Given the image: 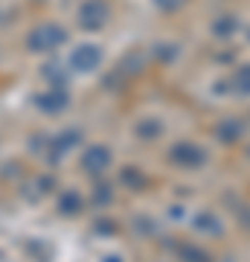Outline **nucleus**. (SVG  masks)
Wrapping results in <instances>:
<instances>
[{"mask_svg": "<svg viewBox=\"0 0 250 262\" xmlns=\"http://www.w3.org/2000/svg\"><path fill=\"white\" fill-rule=\"evenodd\" d=\"M175 160H180V163H189V166H198V163H204V151L198 149V146H189V143H184V146H175V155H172Z\"/></svg>", "mask_w": 250, "mask_h": 262, "instance_id": "nucleus-1", "label": "nucleus"}, {"mask_svg": "<svg viewBox=\"0 0 250 262\" xmlns=\"http://www.w3.org/2000/svg\"><path fill=\"white\" fill-rule=\"evenodd\" d=\"M241 134H244V125H241L239 120L221 122V128H218V137H221L224 143H233V140H239Z\"/></svg>", "mask_w": 250, "mask_h": 262, "instance_id": "nucleus-2", "label": "nucleus"}, {"mask_svg": "<svg viewBox=\"0 0 250 262\" xmlns=\"http://www.w3.org/2000/svg\"><path fill=\"white\" fill-rule=\"evenodd\" d=\"M236 88H239V94L250 96V67H241L239 76H236Z\"/></svg>", "mask_w": 250, "mask_h": 262, "instance_id": "nucleus-3", "label": "nucleus"}, {"mask_svg": "<svg viewBox=\"0 0 250 262\" xmlns=\"http://www.w3.org/2000/svg\"><path fill=\"white\" fill-rule=\"evenodd\" d=\"M233 24H236L233 18L218 20V24H215V35H233V32H230V29H233Z\"/></svg>", "mask_w": 250, "mask_h": 262, "instance_id": "nucleus-4", "label": "nucleus"}, {"mask_svg": "<svg viewBox=\"0 0 250 262\" xmlns=\"http://www.w3.org/2000/svg\"><path fill=\"white\" fill-rule=\"evenodd\" d=\"M157 3H160V6H163L166 12H172V9L177 6V3H180V0H157Z\"/></svg>", "mask_w": 250, "mask_h": 262, "instance_id": "nucleus-5", "label": "nucleus"}]
</instances>
